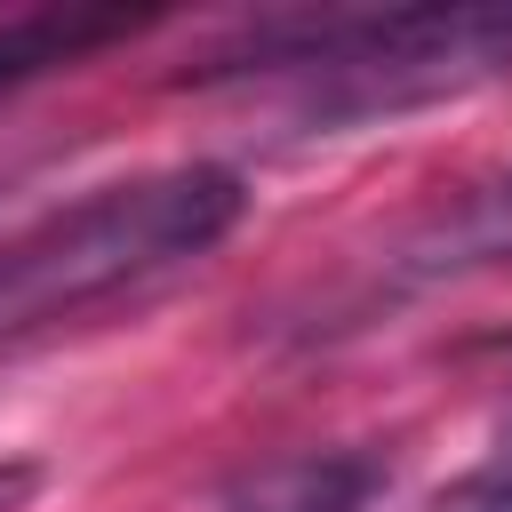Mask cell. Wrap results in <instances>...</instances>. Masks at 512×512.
Returning a JSON list of instances; mask_svg holds the SVG:
<instances>
[{"mask_svg": "<svg viewBox=\"0 0 512 512\" xmlns=\"http://www.w3.org/2000/svg\"><path fill=\"white\" fill-rule=\"evenodd\" d=\"M496 72H512V8H360L256 24L192 80H264L296 104V120H368Z\"/></svg>", "mask_w": 512, "mask_h": 512, "instance_id": "obj_2", "label": "cell"}, {"mask_svg": "<svg viewBox=\"0 0 512 512\" xmlns=\"http://www.w3.org/2000/svg\"><path fill=\"white\" fill-rule=\"evenodd\" d=\"M120 32H136V16H16V24H0V96H16L24 80H40Z\"/></svg>", "mask_w": 512, "mask_h": 512, "instance_id": "obj_5", "label": "cell"}, {"mask_svg": "<svg viewBox=\"0 0 512 512\" xmlns=\"http://www.w3.org/2000/svg\"><path fill=\"white\" fill-rule=\"evenodd\" d=\"M376 504V464L368 456H288L240 480L232 512H368Z\"/></svg>", "mask_w": 512, "mask_h": 512, "instance_id": "obj_4", "label": "cell"}, {"mask_svg": "<svg viewBox=\"0 0 512 512\" xmlns=\"http://www.w3.org/2000/svg\"><path fill=\"white\" fill-rule=\"evenodd\" d=\"M504 256H512V176L472 184L456 208H440L424 232H408L384 272H392V288H424V280H456V272H480Z\"/></svg>", "mask_w": 512, "mask_h": 512, "instance_id": "obj_3", "label": "cell"}, {"mask_svg": "<svg viewBox=\"0 0 512 512\" xmlns=\"http://www.w3.org/2000/svg\"><path fill=\"white\" fill-rule=\"evenodd\" d=\"M456 512H512V432H504V448L464 480V496H456Z\"/></svg>", "mask_w": 512, "mask_h": 512, "instance_id": "obj_6", "label": "cell"}, {"mask_svg": "<svg viewBox=\"0 0 512 512\" xmlns=\"http://www.w3.org/2000/svg\"><path fill=\"white\" fill-rule=\"evenodd\" d=\"M248 192L232 168L192 160V168H152L128 184H104L24 232L0 240V344L56 328L72 312H96L192 256H208L240 224Z\"/></svg>", "mask_w": 512, "mask_h": 512, "instance_id": "obj_1", "label": "cell"}, {"mask_svg": "<svg viewBox=\"0 0 512 512\" xmlns=\"http://www.w3.org/2000/svg\"><path fill=\"white\" fill-rule=\"evenodd\" d=\"M40 496V464H24V456H0V512H24Z\"/></svg>", "mask_w": 512, "mask_h": 512, "instance_id": "obj_7", "label": "cell"}]
</instances>
